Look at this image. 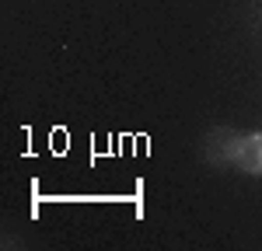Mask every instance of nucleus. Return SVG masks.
<instances>
[{
    "label": "nucleus",
    "mask_w": 262,
    "mask_h": 251,
    "mask_svg": "<svg viewBox=\"0 0 262 251\" xmlns=\"http://www.w3.org/2000/svg\"><path fill=\"white\" fill-rule=\"evenodd\" d=\"M227 157L248 174H262V133L231 136L227 140Z\"/></svg>",
    "instance_id": "obj_1"
}]
</instances>
